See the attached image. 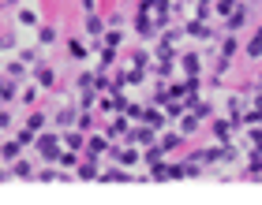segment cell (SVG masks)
Wrapping results in <instances>:
<instances>
[{"mask_svg":"<svg viewBox=\"0 0 262 205\" xmlns=\"http://www.w3.org/2000/svg\"><path fill=\"white\" fill-rule=\"evenodd\" d=\"M98 164H101V157H98V153H86V157L79 161L75 175H79V179H86V183H90V179H98V175H101V168H98Z\"/></svg>","mask_w":262,"mask_h":205,"instance_id":"obj_2","label":"cell"},{"mask_svg":"<svg viewBox=\"0 0 262 205\" xmlns=\"http://www.w3.org/2000/svg\"><path fill=\"white\" fill-rule=\"evenodd\" d=\"M11 164H15V168H11V175H15V179H34V175H38V172H34V164L27 161V157H15Z\"/></svg>","mask_w":262,"mask_h":205,"instance_id":"obj_14","label":"cell"},{"mask_svg":"<svg viewBox=\"0 0 262 205\" xmlns=\"http://www.w3.org/2000/svg\"><path fill=\"white\" fill-rule=\"evenodd\" d=\"M15 49V34H4V38H0V53H11Z\"/></svg>","mask_w":262,"mask_h":205,"instance_id":"obj_45","label":"cell"},{"mask_svg":"<svg viewBox=\"0 0 262 205\" xmlns=\"http://www.w3.org/2000/svg\"><path fill=\"white\" fill-rule=\"evenodd\" d=\"M8 175H11V172H8V168H0V183H4V179H8Z\"/></svg>","mask_w":262,"mask_h":205,"instance_id":"obj_51","label":"cell"},{"mask_svg":"<svg viewBox=\"0 0 262 205\" xmlns=\"http://www.w3.org/2000/svg\"><path fill=\"white\" fill-rule=\"evenodd\" d=\"M158 30H161V27H158L150 15H135V34H139L142 41H154V38H158Z\"/></svg>","mask_w":262,"mask_h":205,"instance_id":"obj_7","label":"cell"},{"mask_svg":"<svg viewBox=\"0 0 262 205\" xmlns=\"http://www.w3.org/2000/svg\"><path fill=\"white\" fill-rule=\"evenodd\" d=\"M0 4H4V8H11V4H15V0H0Z\"/></svg>","mask_w":262,"mask_h":205,"instance_id":"obj_52","label":"cell"},{"mask_svg":"<svg viewBox=\"0 0 262 205\" xmlns=\"http://www.w3.org/2000/svg\"><path fill=\"white\" fill-rule=\"evenodd\" d=\"M15 86H19V79H11L8 71H4V79H0V101H15V97H19Z\"/></svg>","mask_w":262,"mask_h":205,"instance_id":"obj_15","label":"cell"},{"mask_svg":"<svg viewBox=\"0 0 262 205\" xmlns=\"http://www.w3.org/2000/svg\"><path fill=\"white\" fill-rule=\"evenodd\" d=\"M30 75H34V82H38V86H45V90H53V86H56V71H53L49 64H38V67L30 71Z\"/></svg>","mask_w":262,"mask_h":205,"instance_id":"obj_10","label":"cell"},{"mask_svg":"<svg viewBox=\"0 0 262 205\" xmlns=\"http://www.w3.org/2000/svg\"><path fill=\"white\" fill-rule=\"evenodd\" d=\"M210 131H213V138H217L221 146H225V142L232 138V119H213V123H210Z\"/></svg>","mask_w":262,"mask_h":205,"instance_id":"obj_12","label":"cell"},{"mask_svg":"<svg viewBox=\"0 0 262 205\" xmlns=\"http://www.w3.org/2000/svg\"><path fill=\"white\" fill-rule=\"evenodd\" d=\"M109 153H113V161H120V164H139V161H142L135 146H113Z\"/></svg>","mask_w":262,"mask_h":205,"instance_id":"obj_11","label":"cell"},{"mask_svg":"<svg viewBox=\"0 0 262 205\" xmlns=\"http://www.w3.org/2000/svg\"><path fill=\"white\" fill-rule=\"evenodd\" d=\"M56 38H60V34H56V27H38V41H41V45H53Z\"/></svg>","mask_w":262,"mask_h":205,"instance_id":"obj_35","label":"cell"},{"mask_svg":"<svg viewBox=\"0 0 262 205\" xmlns=\"http://www.w3.org/2000/svg\"><path fill=\"white\" fill-rule=\"evenodd\" d=\"M15 19H19V27H41V15H38L34 8H19Z\"/></svg>","mask_w":262,"mask_h":205,"instance_id":"obj_19","label":"cell"},{"mask_svg":"<svg viewBox=\"0 0 262 205\" xmlns=\"http://www.w3.org/2000/svg\"><path fill=\"white\" fill-rule=\"evenodd\" d=\"M105 27H113V30L124 27V15H109V19H105Z\"/></svg>","mask_w":262,"mask_h":205,"instance_id":"obj_48","label":"cell"},{"mask_svg":"<svg viewBox=\"0 0 262 205\" xmlns=\"http://www.w3.org/2000/svg\"><path fill=\"white\" fill-rule=\"evenodd\" d=\"M232 8H236V0H217V15H229Z\"/></svg>","mask_w":262,"mask_h":205,"instance_id":"obj_47","label":"cell"},{"mask_svg":"<svg viewBox=\"0 0 262 205\" xmlns=\"http://www.w3.org/2000/svg\"><path fill=\"white\" fill-rule=\"evenodd\" d=\"M34 149H38L45 161H56V153L64 149V142H60V131H38V138H34Z\"/></svg>","mask_w":262,"mask_h":205,"instance_id":"obj_1","label":"cell"},{"mask_svg":"<svg viewBox=\"0 0 262 205\" xmlns=\"http://www.w3.org/2000/svg\"><path fill=\"white\" fill-rule=\"evenodd\" d=\"M180 67H184V75H199V67H202L199 53H184V56H180Z\"/></svg>","mask_w":262,"mask_h":205,"instance_id":"obj_20","label":"cell"},{"mask_svg":"<svg viewBox=\"0 0 262 205\" xmlns=\"http://www.w3.org/2000/svg\"><path fill=\"white\" fill-rule=\"evenodd\" d=\"M98 179H105V183H131V175L124 172V168H109V172H101Z\"/></svg>","mask_w":262,"mask_h":205,"instance_id":"obj_26","label":"cell"},{"mask_svg":"<svg viewBox=\"0 0 262 205\" xmlns=\"http://www.w3.org/2000/svg\"><path fill=\"white\" fill-rule=\"evenodd\" d=\"M236 53H240V41H236V34H229V38L221 41V56H225V60H232Z\"/></svg>","mask_w":262,"mask_h":205,"instance_id":"obj_30","label":"cell"},{"mask_svg":"<svg viewBox=\"0 0 262 205\" xmlns=\"http://www.w3.org/2000/svg\"><path fill=\"white\" fill-rule=\"evenodd\" d=\"M60 142L68 149H86V131H79V127H68V131H60Z\"/></svg>","mask_w":262,"mask_h":205,"instance_id":"obj_6","label":"cell"},{"mask_svg":"<svg viewBox=\"0 0 262 205\" xmlns=\"http://www.w3.org/2000/svg\"><path fill=\"white\" fill-rule=\"evenodd\" d=\"M184 101H187V112H195L199 119H210V116H213L210 101H199V97H184Z\"/></svg>","mask_w":262,"mask_h":205,"instance_id":"obj_16","label":"cell"},{"mask_svg":"<svg viewBox=\"0 0 262 205\" xmlns=\"http://www.w3.org/2000/svg\"><path fill=\"white\" fill-rule=\"evenodd\" d=\"M68 53L75 56V60H86V56H90V45L82 41V38H71V41H68Z\"/></svg>","mask_w":262,"mask_h":205,"instance_id":"obj_23","label":"cell"},{"mask_svg":"<svg viewBox=\"0 0 262 205\" xmlns=\"http://www.w3.org/2000/svg\"><path fill=\"white\" fill-rule=\"evenodd\" d=\"M56 161H60V168H79V149H60V153H56Z\"/></svg>","mask_w":262,"mask_h":205,"instance_id":"obj_24","label":"cell"},{"mask_svg":"<svg viewBox=\"0 0 262 205\" xmlns=\"http://www.w3.org/2000/svg\"><path fill=\"white\" fill-rule=\"evenodd\" d=\"M161 161H165V149L158 146V142H154V146H146V153H142V164L154 168V164H161Z\"/></svg>","mask_w":262,"mask_h":205,"instance_id":"obj_22","label":"cell"},{"mask_svg":"<svg viewBox=\"0 0 262 205\" xmlns=\"http://www.w3.org/2000/svg\"><path fill=\"white\" fill-rule=\"evenodd\" d=\"M98 53H101V71L116 64V49H109V45H101V49H98Z\"/></svg>","mask_w":262,"mask_h":205,"instance_id":"obj_38","label":"cell"},{"mask_svg":"<svg viewBox=\"0 0 262 205\" xmlns=\"http://www.w3.org/2000/svg\"><path fill=\"white\" fill-rule=\"evenodd\" d=\"M142 112H146L142 105H135V101H124V116H127V119H142Z\"/></svg>","mask_w":262,"mask_h":205,"instance_id":"obj_39","label":"cell"},{"mask_svg":"<svg viewBox=\"0 0 262 205\" xmlns=\"http://www.w3.org/2000/svg\"><path fill=\"white\" fill-rule=\"evenodd\" d=\"M244 56H247V60H262V38H258V34L244 45Z\"/></svg>","mask_w":262,"mask_h":205,"instance_id":"obj_29","label":"cell"},{"mask_svg":"<svg viewBox=\"0 0 262 205\" xmlns=\"http://www.w3.org/2000/svg\"><path fill=\"white\" fill-rule=\"evenodd\" d=\"M244 22H247V0H244V4H236L229 15H225V27H229V34H236Z\"/></svg>","mask_w":262,"mask_h":205,"instance_id":"obj_9","label":"cell"},{"mask_svg":"<svg viewBox=\"0 0 262 205\" xmlns=\"http://www.w3.org/2000/svg\"><path fill=\"white\" fill-rule=\"evenodd\" d=\"M19 60H23V64H27L30 71H34V67L41 64V56H38V49H23V53H19Z\"/></svg>","mask_w":262,"mask_h":205,"instance_id":"obj_34","label":"cell"},{"mask_svg":"<svg viewBox=\"0 0 262 205\" xmlns=\"http://www.w3.org/2000/svg\"><path fill=\"white\" fill-rule=\"evenodd\" d=\"M75 119H79V105H60L56 108V131H68V127H75Z\"/></svg>","mask_w":262,"mask_h":205,"instance_id":"obj_5","label":"cell"},{"mask_svg":"<svg viewBox=\"0 0 262 205\" xmlns=\"http://www.w3.org/2000/svg\"><path fill=\"white\" fill-rule=\"evenodd\" d=\"M251 146L262 153V127H251Z\"/></svg>","mask_w":262,"mask_h":205,"instance_id":"obj_46","label":"cell"},{"mask_svg":"<svg viewBox=\"0 0 262 205\" xmlns=\"http://www.w3.org/2000/svg\"><path fill=\"white\" fill-rule=\"evenodd\" d=\"M158 135H161V131H154L150 123H139V127H131L127 142H135V146H154V142H158Z\"/></svg>","mask_w":262,"mask_h":205,"instance_id":"obj_3","label":"cell"},{"mask_svg":"<svg viewBox=\"0 0 262 205\" xmlns=\"http://www.w3.org/2000/svg\"><path fill=\"white\" fill-rule=\"evenodd\" d=\"M146 64H150V53H146V49H135V53H131V67H142V71H146Z\"/></svg>","mask_w":262,"mask_h":205,"instance_id":"obj_36","label":"cell"},{"mask_svg":"<svg viewBox=\"0 0 262 205\" xmlns=\"http://www.w3.org/2000/svg\"><path fill=\"white\" fill-rule=\"evenodd\" d=\"M184 30L191 34V38H199V41H210V38H213V30L206 27V19H195V22H187Z\"/></svg>","mask_w":262,"mask_h":205,"instance_id":"obj_13","label":"cell"},{"mask_svg":"<svg viewBox=\"0 0 262 205\" xmlns=\"http://www.w3.org/2000/svg\"><path fill=\"white\" fill-rule=\"evenodd\" d=\"M82 30H86L90 41H101V34L109 30V27H105V19L98 15V11H90V15H82Z\"/></svg>","mask_w":262,"mask_h":205,"instance_id":"obj_4","label":"cell"},{"mask_svg":"<svg viewBox=\"0 0 262 205\" xmlns=\"http://www.w3.org/2000/svg\"><path fill=\"white\" fill-rule=\"evenodd\" d=\"M19 142L15 138H8V142H0V157H4V161H15V157H19Z\"/></svg>","mask_w":262,"mask_h":205,"instance_id":"obj_28","label":"cell"},{"mask_svg":"<svg viewBox=\"0 0 262 205\" xmlns=\"http://www.w3.org/2000/svg\"><path fill=\"white\" fill-rule=\"evenodd\" d=\"M180 142H184V135H180V131H169V135H158V146H161L165 153L180 149Z\"/></svg>","mask_w":262,"mask_h":205,"instance_id":"obj_17","label":"cell"},{"mask_svg":"<svg viewBox=\"0 0 262 205\" xmlns=\"http://www.w3.org/2000/svg\"><path fill=\"white\" fill-rule=\"evenodd\" d=\"M262 175V153L255 149L251 153V161H247V172H244V179H258Z\"/></svg>","mask_w":262,"mask_h":205,"instance_id":"obj_25","label":"cell"},{"mask_svg":"<svg viewBox=\"0 0 262 205\" xmlns=\"http://www.w3.org/2000/svg\"><path fill=\"white\" fill-rule=\"evenodd\" d=\"M258 38H262V27H258Z\"/></svg>","mask_w":262,"mask_h":205,"instance_id":"obj_54","label":"cell"},{"mask_svg":"<svg viewBox=\"0 0 262 205\" xmlns=\"http://www.w3.org/2000/svg\"><path fill=\"white\" fill-rule=\"evenodd\" d=\"M86 153H109V138L105 135H86Z\"/></svg>","mask_w":262,"mask_h":205,"instance_id":"obj_18","label":"cell"},{"mask_svg":"<svg viewBox=\"0 0 262 205\" xmlns=\"http://www.w3.org/2000/svg\"><path fill=\"white\" fill-rule=\"evenodd\" d=\"M11 127H15V119H11V112H8V108H0V131H11Z\"/></svg>","mask_w":262,"mask_h":205,"instance_id":"obj_44","label":"cell"},{"mask_svg":"<svg viewBox=\"0 0 262 205\" xmlns=\"http://www.w3.org/2000/svg\"><path fill=\"white\" fill-rule=\"evenodd\" d=\"M169 179H187V164H169Z\"/></svg>","mask_w":262,"mask_h":205,"instance_id":"obj_43","label":"cell"},{"mask_svg":"<svg viewBox=\"0 0 262 205\" xmlns=\"http://www.w3.org/2000/svg\"><path fill=\"white\" fill-rule=\"evenodd\" d=\"M127 135H131V119L127 116H116L113 123H109V131H105V138H109V142H120Z\"/></svg>","mask_w":262,"mask_h":205,"instance_id":"obj_8","label":"cell"},{"mask_svg":"<svg viewBox=\"0 0 262 205\" xmlns=\"http://www.w3.org/2000/svg\"><path fill=\"white\" fill-rule=\"evenodd\" d=\"M75 127H79V131H90V127H94V116L79 108V119H75Z\"/></svg>","mask_w":262,"mask_h":205,"instance_id":"obj_41","label":"cell"},{"mask_svg":"<svg viewBox=\"0 0 262 205\" xmlns=\"http://www.w3.org/2000/svg\"><path fill=\"white\" fill-rule=\"evenodd\" d=\"M8 75L23 82V79H30V67H27V64H23V60H15V64H8Z\"/></svg>","mask_w":262,"mask_h":205,"instance_id":"obj_32","label":"cell"},{"mask_svg":"<svg viewBox=\"0 0 262 205\" xmlns=\"http://www.w3.org/2000/svg\"><path fill=\"white\" fill-rule=\"evenodd\" d=\"M19 101H23V105H38V86H34V82H30V86H27V90L19 93Z\"/></svg>","mask_w":262,"mask_h":205,"instance_id":"obj_40","label":"cell"},{"mask_svg":"<svg viewBox=\"0 0 262 205\" xmlns=\"http://www.w3.org/2000/svg\"><path fill=\"white\" fill-rule=\"evenodd\" d=\"M75 86H79V93H82V90H94V75H90V71H82V75H79V82H75Z\"/></svg>","mask_w":262,"mask_h":205,"instance_id":"obj_42","label":"cell"},{"mask_svg":"<svg viewBox=\"0 0 262 205\" xmlns=\"http://www.w3.org/2000/svg\"><path fill=\"white\" fill-rule=\"evenodd\" d=\"M34 138H38V135H34L30 127H19V131H15V142H19V146H34Z\"/></svg>","mask_w":262,"mask_h":205,"instance_id":"obj_37","label":"cell"},{"mask_svg":"<svg viewBox=\"0 0 262 205\" xmlns=\"http://www.w3.org/2000/svg\"><path fill=\"white\" fill-rule=\"evenodd\" d=\"M27 127H30V131H34V135H38V131H41V127H45V112H38V108H34V112H30V116H27Z\"/></svg>","mask_w":262,"mask_h":205,"instance_id":"obj_33","label":"cell"},{"mask_svg":"<svg viewBox=\"0 0 262 205\" xmlns=\"http://www.w3.org/2000/svg\"><path fill=\"white\" fill-rule=\"evenodd\" d=\"M195 131H199V116L195 112H184L180 116V135H195Z\"/></svg>","mask_w":262,"mask_h":205,"instance_id":"obj_27","label":"cell"},{"mask_svg":"<svg viewBox=\"0 0 262 205\" xmlns=\"http://www.w3.org/2000/svg\"><path fill=\"white\" fill-rule=\"evenodd\" d=\"M255 86H258V90H262V71H258V82H255Z\"/></svg>","mask_w":262,"mask_h":205,"instance_id":"obj_53","label":"cell"},{"mask_svg":"<svg viewBox=\"0 0 262 205\" xmlns=\"http://www.w3.org/2000/svg\"><path fill=\"white\" fill-rule=\"evenodd\" d=\"M82 11H86V15H90V11H98V0H82Z\"/></svg>","mask_w":262,"mask_h":205,"instance_id":"obj_49","label":"cell"},{"mask_svg":"<svg viewBox=\"0 0 262 205\" xmlns=\"http://www.w3.org/2000/svg\"><path fill=\"white\" fill-rule=\"evenodd\" d=\"M94 105H98V90H82L79 93V108H82V112H90Z\"/></svg>","mask_w":262,"mask_h":205,"instance_id":"obj_31","label":"cell"},{"mask_svg":"<svg viewBox=\"0 0 262 205\" xmlns=\"http://www.w3.org/2000/svg\"><path fill=\"white\" fill-rule=\"evenodd\" d=\"M247 4H255V0H247Z\"/></svg>","mask_w":262,"mask_h":205,"instance_id":"obj_55","label":"cell"},{"mask_svg":"<svg viewBox=\"0 0 262 205\" xmlns=\"http://www.w3.org/2000/svg\"><path fill=\"white\" fill-rule=\"evenodd\" d=\"M142 123H150L154 131H161L165 127V112H161V108H146V112H142Z\"/></svg>","mask_w":262,"mask_h":205,"instance_id":"obj_21","label":"cell"},{"mask_svg":"<svg viewBox=\"0 0 262 205\" xmlns=\"http://www.w3.org/2000/svg\"><path fill=\"white\" fill-rule=\"evenodd\" d=\"M251 108H255V112H262V90H255V101H251Z\"/></svg>","mask_w":262,"mask_h":205,"instance_id":"obj_50","label":"cell"}]
</instances>
